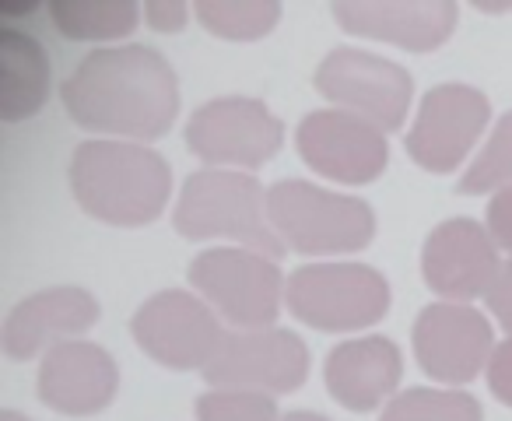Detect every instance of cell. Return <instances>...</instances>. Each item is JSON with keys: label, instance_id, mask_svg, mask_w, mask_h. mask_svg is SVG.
Returning a JSON list of instances; mask_svg holds the SVG:
<instances>
[{"label": "cell", "instance_id": "obj_12", "mask_svg": "<svg viewBox=\"0 0 512 421\" xmlns=\"http://www.w3.org/2000/svg\"><path fill=\"white\" fill-rule=\"evenodd\" d=\"M302 162L323 179L341 186L376 183L390 162V144L379 127L344 109H316L295 130Z\"/></svg>", "mask_w": 512, "mask_h": 421}, {"label": "cell", "instance_id": "obj_9", "mask_svg": "<svg viewBox=\"0 0 512 421\" xmlns=\"http://www.w3.org/2000/svg\"><path fill=\"white\" fill-rule=\"evenodd\" d=\"M130 337L144 355L172 372L207 369L225 344L214 309L183 288H169L141 302L130 316Z\"/></svg>", "mask_w": 512, "mask_h": 421}, {"label": "cell", "instance_id": "obj_26", "mask_svg": "<svg viewBox=\"0 0 512 421\" xmlns=\"http://www.w3.org/2000/svg\"><path fill=\"white\" fill-rule=\"evenodd\" d=\"M144 22L148 29L155 32H183L186 22H190V8H186L183 0H148L144 4Z\"/></svg>", "mask_w": 512, "mask_h": 421}, {"label": "cell", "instance_id": "obj_30", "mask_svg": "<svg viewBox=\"0 0 512 421\" xmlns=\"http://www.w3.org/2000/svg\"><path fill=\"white\" fill-rule=\"evenodd\" d=\"M281 421H330L327 414H320V411H288Z\"/></svg>", "mask_w": 512, "mask_h": 421}, {"label": "cell", "instance_id": "obj_16", "mask_svg": "<svg viewBox=\"0 0 512 421\" xmlns=\"http://www.w3.org/2000/svg\"><path fill=\"white\" fill-rule=\"evenodd\" d=\"M99 313V299L74 285L25 295L22 302L11 306L8 320H4V334H0L4 355L11 362H29L39 351H50L64 341H78V334L99 323Z\"/></svg>", "mask_w": 512, "mask_h": 421}, {"label": "cell", "instance_id": "obj_17", "mask_svg": "<svg viewBox=\"0 0 512 421\" xmlns=\"http://www.w3.org/2000/svg\"><path fill=\"white\" fill-rule=\"evenodd\" d=\"M39 400L67 418L106 411L120 393V369L106 348L92 341H64L39 365Z\"/></svg>", "mask_w": 512, "mask_h": 421}, {"label": "cell", "instance_id": "obj_29", "mask_svg": "<svg viewBox=\"0 0 512 421\" xmlns=\"http://www.w3.org/2000/svg\"><path fill=\"white\" fill-rule=\"evenodd\" d=\"M43 4L36 0H0V25L4 29H18V22H36Z\"/></svg>", "mask_w": 512, "mask_h": 421}, {"label": "cell", "instance_id": "obj_23", "mask_svg": "<svg viewBox=\"0 0 512 421\" xmlns=\"http://www.w3.org/2000/svg\"><path fill=\"white\" fill-rule=\"evenodd\" d=\"M505 186H512V109L495 123L488 144L477 151L470 169L456 183V193L460 197H477V193H491V190L498 193Z\"/></svg>", "mask_w": 512, "mask_h": 421}, {"label": "cell", "instance_id": "obj_25", "mask_svg": "<svg viewBox=\"0 0 512 421\" xmlns=\"http://www.w3.org/2000/svg\"><path fill=\"white\" fill-rule=\"evenodd\" d=\"M484 215H488L484 229H488L491 243L512 257V186L498 190L495 197L488 200V211H484Z\"/></svg>", "mask_w": 512, "mask_h": 421}, {"label": "cell", "instance_id": "obj_10", "mask_svg": "<svg viewBox=\"0 0 512 421\" xmlns=\"http://www.w3.org/2000/svg\"><path fill=\"white\" fill-rule=\"evenodd\" d=\"M211 390H256L295 393L309 379V348L295 330H232L225 344L204 369Z\"/></svg>", "mask_w": 512, "mask_h": 421}, {"label": "cell", "instance_id": "obj_20", "mask_svg": "<svg viewBox=\"0 0 512 421\" xmlns=\"http://www.w3.org/2000/svg\"><path fill=\"white\" fill-rule=\"evenodd\" d=\"M46 11L53 29L71 43H116L141 25L134 0H53Z\"/></svg>", "mask_w": 512, "mask_h": 421}, {"label": "cell", "instance_id": "obj_2", "mask_svg": "<svg viewBox=\"0 0 512 421\" xmlns=\"http://www.w3.org/2000/svg\"><path fill=\"white\" fill-rule=\"evenodd\" d=\"M67 179L81 211L116 229L158 222L172 193L169 162L137 141H81Z\"/></svg>", "mask_w": 512, "mask_h": 421}, {"label": "cell", "instance_id": "obj_31", "mask_svg": "<svg viewBox=\"0 0 512 421\" xmlns=\"http://www.w3.org/2000/svg\"><path fill=\"white\" fill-rule=\"evenodd\" d=\"M0 421H29V418L18 414V411H0Z\"/></svg>", "mask_w": 512, "mask_h": 421}, {"label": "cell", "instance_id": "obj_24", "mask_svg": "<svg viewBox=\"0 0 512 421\" xmlns=\"http://www.w3.org/2000/svg\"><path fill=\"white\" fill-rule=\"evenodd\" d=\"M197 421H281L271 393L256 390H207L193 404Z\"/></svg>", "mask_w": 512, "mask_h": 421}, {"label": "cell", "instance_id": "obj_13", "mask_svg": "<svg viewBox=\"0 0 512 421\" xmlns=\"http://www.w3.org/2000/svg\"><path fill=\"white\" fill-rule=\"evenodd\" d=\"M414 358L435 383L460 386L477 379L495 355V330L481 309L467 302H432L418 313L411 330Z\"/></svg>", "mask_w": 512, "mask_h": 421}, {"label": "cell", "instance_id": "obj_11", "mask_svg": "<svg viewBox=\"0 0 512 421\" xmlns=\"http://www.w3.org/2000/svg\"><path fill=\"white\" fill-rule=\"evenodd\" d=\"M491 120V102L474 85H435L425 92L414 116V127L407 130V155L414 165L435 176L460 169L463 158L474 151L477 137L484 134Z\"/></svg>", "mask_w": 512, "mask_h": 421}, {"label": "cell", "instance_id": "obj_22", "mask_svg": "<svg viewBox=\"0 0 512 421\" xmlns=\"http://www.w3.org/2000/svg\"><path fill=\"white\" fill-rule=\"evenodd\" d=\"M379 421H484L477 397L467 390H439V386H414L383 407Z\"/></svg>", "mask_w": 512, "mask_h": 421}, {"label": "cell", "instance_id": "obj_14", "mask_svg": "<svg viewBox=\"0 0 512 421\" xmlns=\"http://www.w3.org/2000/svg\"><path fill=\"white\" fill-rule=\"evenodd\" d=\"M498 274H502L498 246L474 218H449L435 225L421 246V278L446 302L491 295Z\"/></svg>", "mask_w": 512, "mask_h": 421}, {"label": "cell", "instance_id": "obj_19", "mask_svg": "<svg viewBox=\"0 0 512 421\" xmlns=\"http://www.w3.org/2000/svg\"><path fill=\"white\" fill-rule=\"evenodd\" d=\"M50 99V57L25 29L0 25V120H32Z\"/></svg>", "mask_w": 512, "mask_h": 421}, {"label": "cell", "instance_id": "obj_27", "mask_svg": "<svg viewBox=\"0 0 512 421\" xmlns=\"http://www.w3.org/2000/svg\"><path fill=\"white\" fill-rule=\"evenodd\" d=\"M488 390L498 404L512 407V337L495 348L488 362Z\"/></svg>", "mask_w": 512, "mask_h": 421}, {"label": "cell", "instance_id": "obj_4", "mask_svg": "<svg viewBox=\"0 0 512 421\" xmlns=\"http://www.w3.org/2000/svg\"><path fill=\"white\" fill-rule=\"evenodd\" d=\"M267 222L302 257L358 253L376 236V211L362 197L323 190L306 179H281L267 190Z\"/></svg>", "mask_w": 512, "mask_h": 421}, {"label": "cell", "instance_id": "obj_8", "mask_svg": "<svg viewBox=\"0 0 512 421\" xmlns=\"http://www.w3.org/2000/svg\"><path fill=\"white\" fill-rule=\"evenodd\" d=\"M313 88L344 113L369 120L372 127L400 130L414 99V81L393 60L355 46H337L320 60Z\"/></svg>", "mask_w": 512, "mask_h": 421}, {"label": "cell", "instance_id": "obj_1", "mask_svg": "<svg viewBox=\"0 0 512 421\" xmlns=\"http://www.w3.org/2000/svg\"><path fill=\"white\" fill-rule=\"evenodd\" d=\"M60 102L81 130L158 141L179 116V78L151 46H99L60 85Z\"/></svg>", "mask_w": 512, "mask_h": 421}, {"label": "cell", "instance_id": "obj_18", "mask_svg": "<svg viewBox=\"0 0 512 421\" xmlns=\"http://www.w3.org/2000/svg\"><path fill=\"white\" fill-rule=\"evenodd\" d=\"M400 376H404V355L383 334L337 344V348H330L327 365H323L327 393L344 411L355 414L390 404L400 386Z\"/></svg>", "mask_w": 512, "mask_h": 421}, {"label": "cell", "instance_id": "obj_6", "mask_svg": "<svg viewBox=\"0 0 512 421\" xmlns=\"http://www.w3.org/2000/svg\"><path fill=\"white\" fill-rule=\"evenodd\" d=\"M186 274L200 299L239 330L274 327L288 288L278 260L242 246H214L197 253Z\"/></svg>", "mask_w": 512, "mask_h": 421}, {"label": "cell", "instance_id": "obj_5", "mask_svg": "<svg viewBox=\"0 0 512 421\" xmlns=\"http://www.w3.org/2000/svg\"><path fill=\"white\" fill-rule=\"evenodd\" d=\"M285 306L313 330L351 334L390 313V281L369 264H306L288 278Z\"/></svg>", "mask_w": 512, "mask_h": 421}, {"label": "cell", "instance_id": "obj_3", "mask_svg": "<svg viewBox=\"0 0 512 421\" xmlns=\"http://www.w3.org/2000/svg\"><path fill=\"white\" fill-rule=\"evenodd\" d=\"M172 225L183 239H235L242 250L281 260L288 246L267 222V190L249 172L200 169L190 172L179 190Z\"/></svg>", "mask_w": 512, "mask_h": 421}, {"label": "cell", "instance_id": "obj_15", "mask_svg": "<svg viewBox=\"0 0 512 421\" xmlns=\"http://www.w3.org/2000/svg\"><path fill=\"white\" fill-rule=\"evenodd\" d=\"M330 15L348 36L393 43L411 53H432L456 32L453 0H337Z\"/></svg>", "mask_w": 512, "mask_h": 421}, {"label": "cell", "instance_id": "obj_28", "mask_svg": "<svg viewBox=\"0 0 512 421\" xmlns=\"http://www.w3.org/2000/svg\"><path fill=\"white\" fill-rule=\"evenodd\" d=\"M488 309H491V316H495V320L502 323V327L512 334V260L502 267V274H498L495 288H491Z\"/></svg>", "mask_w": 512, "mask_h": 421}, {"label": "cell", "instance_id": "obj_7", "mask_svg": "<svg viewBox=\"0 0 512 421\" xmlns=\"http://www.w3.org/2000/svg\"><path fill=\"white\" fill-rule=\"evenodd\" d=\"M285 144V123L260 99L225 95L211 99L186 120V148L207 169H260Z\"/></svg>", "mask_w": 512, "mask_h": 421}, {"label": "cell", "instance_id": "obj_21", "mask_svg": "<svg viewBox=\"0 0 512 421\" xmlns=\"http://www.w3.org/2000/svg\"><path fill=\"white\" fill-rule=\"evenodd\" d=\"M193 15L211 36L253 43L274 32V25L281 22V4L274 0H197Z\"/></svg>", "mask_w": 512, "mask_h": 421}]
</instances>
